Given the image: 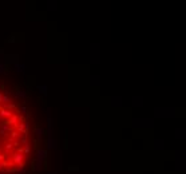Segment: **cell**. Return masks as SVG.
<instances>
[{"label":"cell","mask_w":186,"mask_h":174,"mask_svg":"<svg viewBox=\"0 0 186 174\" xmlns=\"http://www.w3.org/2000/svg\"><path fill=\"white\" fill-rule=\"evenodd\" d=\"M6 159H7V157L4 155L3 153H0V162H1V161H6Z\"/></svg>","instance_id":"obj_15"},{"label":"cell","mask_w":186,"mask_h":174,"mask_svg":"<svg viewBox=\"0 0 186 174\" xmlns=\"http://www.w3.org/2000/svg\"><path fill=\"white\" fill-rule=\"evenodd\" d=\"M7 135H8V133L3 131V130H0V137H1V138H4V137H7Z\"/></svg>","instance_id":"obj_14"},{"label":"cell","mask_w":186,"mask_h":174,"mask_svg":"<svg viewBox=\"0 0 186 174\" xmlns=\"http://www.w3.org/2000/svg\"><path fill=\"white\" fill-rule=\"evenodd\" d=\"M3 55H4V51L1 50V48H0V56H3Z\"/></svg>","instance_id":"obj_19"},{"label":"cell","mask_w":186,"mask_h":174,"mask_svg":"<svg viewBox=\"0 0 186 174\" xmlns=\"http://www.w3.org/2000/svg\"><path fill=\"white\" fill-rule=\"evenodd\" d=\"M15 68H16V72H18V74H24V72H26V64H23V63H15Z\"/></svg>","instance_id":"obj_6"},{"label":"cell","mask_w":186,"mask_h":174,"mask_svg":"<svg viewBox=\"0 0 186 174\" xmlns=\"http://www.w3.org/2000/svg\"><path fill=\"white\" fill-rule=\"evenodd\" d=\"M42 168H43V163L34 161V166H32V171H35V173H40V171H42Z\"/></svg>","instance_id":"obj_8"},{"label":"cell","mask_w":186,"mask_h":174,"mask_svg":"<svg viewBox=\"0 0 186 174\" xmlns=\"http://www.w3.org/2000/svg\"><path fill=\"white\" fill-rule=\"evenodd\" d=\"M1 150H3V146H0V153H1Z\"/></svg>","instance_id":"obj_21"},{"label":"cell","mask_w":186,"mask_h":174,"mask_svg":"<svg viewBox=\"0 0 186 174\" xmlns=\"http://www.w3.org/2000/svg\"><path fill=\"white\" fill-rule=\"evenodd\" d=\"M0 87H1V83H0Z\"/></svg>","instance_id":"obj_22"},{"label":"cell","mask_w":186,"mask_h":174,"mask_svg":"<svg viewBox=\"0 0 186 174\" xmlns=\"http://www.w3.org/2000/svg\"><path fill=\"white\" fill-rule=\"evenodd\" d=\"M14 115V111H9V110H6V109H3V107L0 106V118L1 119H9Z\"/></svg>","instance_id":"obj_4"},{"label":"cell","mask_w":186,"mask_h":174,"mask_svg":"<svg viewBox=\"0 0 186 174\" xmlns=\"http://www.w3.org/2000/svg\"><path fill=\"white\" fill-rule=\"evenodd\" d=\"M0 74H8V71H7L6 66L3 63H0Z\"/></svg>","instance_id":"obj_13"},{"label":"cell","mask_w":186,"mask_h":174,"mask_svg":"<svg viewBox=\"0 0 186 174\" xmlns=\"http://www.w3.org/2000/svg\"><path fill=\"white\" fill-rule=\"evenodd\" d=\"M24 173H26L24 166H16V168H14V174H24Z\"/></svg>","instance_id":"obj_10"},{"label":"cell","mask_w":186,"mask_h":174,"mask_svg":"<svg viewBox=\"0 0 186 174\" xmlns=\"http://www.w3.org/2000/svg\"><path fill=\"white\" fill-rule=\"evenodd\" d=\"M44 133H46V130L44 129H42V127H35V135H36L35 143H40L42 139H43Z\"/></svg>","instance_id":"obj_3"},{"label":"cell","mask_w":186,"mask_h":174,"mask_svg":"<svg viewBox=\"0 0 186 174\" xmlns=\"http://www.w3.org/2000/svg\"><path fill=\"white\" fill-rule=\"evenodd\" d=\"M46 174H58V171H52V173L50 171V173H46Z\"/></svg>","instance_id":"obj_20"},{"label":"cell","mask_w":186,"mask_h":174,"mask_svg":"<svg viewBox=\"0 0 186 174\" xmlns=\"http://www.w3.org/2000/svg\"><path fill=\"white\" fill-rule=\"evenodd\" d=\"M47 150L46 149H42V148H38L36 149V155H35V161L36 162H40V163H44V161L47 159Z\"/></svg>","instance_id":"obj_2"},{"label":"cell","mask_w":186,"mask_h":174,"mask_svg":"<svg viewBox=\"0 0 186 174\" xmlns=\"http://www.w3.org/2000/svg\"><path fill=\"white\" fill-rule=\"evenodd\" d=\"M11 158H12L11 162L14 163L15 166H24V161H26V155H24V154H20V153H16V151H15V153L11 155Z\"/></svg>","instance_id":"obj_1"},{"label":"cell","mask_w":186,"mask_h":174,"mask_svg":"<svg viewBox=\"0 0 186 174\" xmlns=\"http://www.w3.org/2000/svg\"><path fill=\"white\" fill-rule=\"evenodd\" d=\"M36 89L39 90V92H40V94L43 95V97H46V95H47V90H48V89H47V86H46V84L36 86Z\"/></svg>","instance_id":"obj_9"},{"label":"cell","mask_w":186,"mask_h":174,"mask_svg":"<svg viewBox=\"0 0 186 174\" xmlns=\"http://www.w3.org/2000/svg\"><path fill=\"white\" fill-rule=\"evenodd\" d=\"M9 133H11V137L8 138V141H9V142H14V141H16L18 138H20V134H19L18 131H16V130H11Z\"/></svg>","instance_id":"obj_7"},{"label":"cell","mask_w":186,"mask_h":174,"mask_svg":"<svg viewBox=\"0 0 186 174\" xmlns=\"http://www.w3.org/2000/svg\"><path fill=\"white\" fill-rule=\"evenodd\" d=\"M68 170H70V171H76V170H78V168H76V166H75V168L70 166V168H68Z\"/></svg>","instance_id":"obj_17"},{"label":"cell","mask_w":186,"mask_h":174,"mask_svg":"<svg viewBox=\"0 0 186 174\" xmlns=\"http://www.w3.org/2000/svg\"><path fill=\"white\" fill-rule=\"evenodd\" d=\"M23 150H24V155H29L31 154V145L29 143H26V145H23Z\"/></svg>","instance_id":"obj_11"},{"label":"cell","mask_w":186,"mask_h":174,"mask_svg":"<svg viewBox=\"0 0 186 174\" xmlns=\"http://www.w3.org/2000/svg\"><path fill=\"white\" fill-rule=\"evenodd\" d=\"M0 130H3L6 133H9L12 129H11V126H8V125H6V123H0Z\"/></svg>","instance_id":"obj_12"},{"label":"cell","mask_w":186,"mask_h":174,"mask_svg":"<svg viewBox=\"0 0 186 174\" xmlns=\"http://www.w3.org/2000/svg\"><path fill=\"white\" fill-rule=\"evenodd\" d=\"M11 95L15 98V99H24V98L27 97V92L24 91V90H14V91L11 92Z\"/></svg>","instance_id":"obj_5"},{"label":"cell","mask_w":186,"mask_h":174,"mask_svg":"<svg viewBox=\"0 0 186 174\" xmlns=\"http://www.w3.org/2000/svg\"><path fill=\"white\" fill-rule=\"evenodd\" d=\"M1 103H3V92L0 91V106H1Z\"/></svg>","instance_id":"obj_18"},{"label":"cell","mask_w":186,"mask_h":174,"mask_svg":"<svg viewBox=\"0 0 186 174\" xmlns=\"http://www.w3.org/2000/svg\"><path fill=\"white\" fill-rule=\"evenodd\" d=\"M14 42H15V38H14V36H11V38L7 39V43H14Z\"/></svg>","instance_id":"obj_16"}]
</instances>
